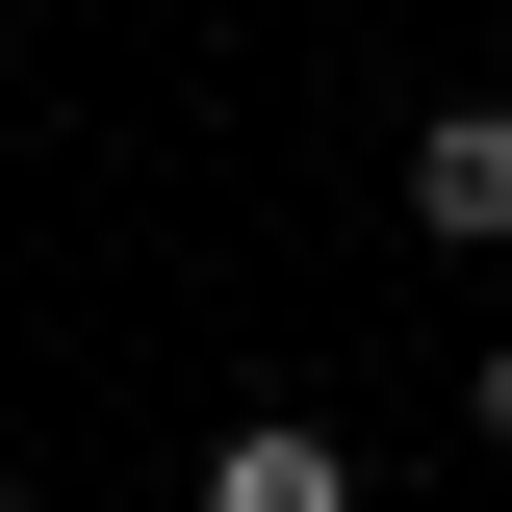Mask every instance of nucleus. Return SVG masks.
Returning a JSON list of instances; mask_svg holds the SVG:
<instances>
[{"label":"nucleus","mask_w":512,"mask_h":512,"mask_svg":"<svg viewBox=\"0 0 512 512\" xmlns=\"http://www.w3.org/2000/svg\"><path fill=\"white\" fill-rule=\"evenodd\" d=\"M0 512H26V487H0Z\"/></svg>","instance_id":"nucleus-4"},{"label":"nucleus","mask_w":512,"mask_h":512,"mask_svg":"<svg viewBox=\"0 0 512 512\" xmlns=\"http://www.w3.org/2000/svg\"><path fill=\"white\" fill-rule=\"evenodd\" d=\"M461 436H487V461H512V333H487V359H461Z\"/></svg>","instance_id":"nucleus-3"},{"label":"nucleus","mask_w":512,"mask_h":512,"mask_svg":"<svg viewBox=\"0 0 512 512\" xmlns=\"http://www.w3.org/2000/svg\"><path fill=\"white\" fill-rule=\"evenodd\" d=\"M410 231H436V256H512V103H436V128H410Z\"/></svg>","instance_id":"nucleus-2"},{"label":"nucleus","mask_w":512,"mask_h":512,"mask_svg":"<svg viewBox=\"0 0 512 512\" xmlns=\"http://www.w3.org/2000/svg\"><path fill=\"white\" fill-rule=\"evenodd\" d=\"M180 512H359V436H333V410H231Z\"/></svg>","instance_id":"nucleus-1"}]
</instances>
